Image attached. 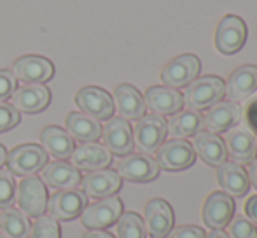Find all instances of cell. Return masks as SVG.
Returning <instances> with one entry per match:
<instances>
[{
    "label": "cell",
    "mask_w": 257,
    "mask_h": 238,
    "mask_svg": "<svg viewBox=\"0 0 257 238\" xmlns=\"http://www.w3.org/2000/svg\"><path fill=\"white\" fill-rule=\"evenodd\" d=\"M226 95V84L217 75L196 77L182 95L184 105L189 110H205L219 103Z\"/></svg>",
    "instance_id": "6da1fadb"
},
{
    "label": "cell",
    "mask_w": 257,
    "mask_h": 238,
    "mask_svg": "<svg viewBox=\"0 0 257 238\" xmlns=\"http://www.w3.org/2000/svg\"><path fill=\"white\" fill-rule=\"evenodd\" d=\"M168 133V123L159 114H144L137 119L135 130H133V144L142 151L144 154H153L159 149Z\"/></svg>",
    "instance_id": "7a4b0ae2"
},
{
    "label": "cell",
    "mask_w": 257,
    "mask_h": 238,
    "mask_svg": "<svg viewBox=\"0 0 257 238\" xmlns=\"http://www.w3.org/2000/svg\"><path fill=\"white\" fill-rule=\"evenodd\" d=\"M6 163L11 174L28 177L44 168V165L48 163V153L37 144H23L7 153Z\"/></svg>",
    "instance_id": "3957f363"
},
{
    "label": "cell",
    "mask_w": 257,
    "mask_h": 238,
    "mask_svg": "<svg viewBox=\"0 0 257 238\" xmlns=\"http://www.w3.org/2000/svg\"><path fill=\"white\" fill-rule=\"evenodd\" d=\"M194 160H196V153H194L191 142L184 139H172L168 142H163L156 151V163H158L159 170L161 168L166 172L186 170V168L193 167Z\"/></svg>",
    "instance_id": "277c9868"
},
{
    "label": "cell",
    "mask_w": 257,
    "mask_h": 238,
    "mask_svg": "<svg viewBox=\"0 0 257 238\" xmlns=\"http://www.w3.org/2000/svg\"><path fill=\"white\" fill-rule=\"evenodd\" d=\"M18 205L28 217H41L48 210V189L37 175H28L18 186Z\"/></svg>",
    "instance_id": "5b68a950"
},
{
    "label": "cell",
    "mask_w": 257,
    "mask_h": 238,
    "mask_svg": "<svg viewBox=\"0 0 257 238\" xmlns=\"http://www.w3.org/2000/svg\"><path fill=\"white\" fill-rule=\"evenodd\" d=\"M247 41V25L236 14H226L215 30V49L220 55H234Z\"/></svg>",
    "instance_id": "8992f818"
},
{
    "label": "cell",
    "mask_w": 257,
    "mask_h": 238,
    "mask_svg": "<svg viewBox=\"0 0 257 238\" xmlns=\"http://www.w3.org/2000/svg\"><path fill=\"white\" fill-rule=\"evenodd\" d=\"M201 61L196 55H180L163 67L161 81L173 89L186 88L200 75Z\"/></svg>",
    "instance_id": "52a82bcc"
},
{
    "label": "cell",
    "mask_w": 257,
    "mask_h": 238,
    "mask_svg": "<svg viewBox=\"0 0 257 238\" xmlns=\"http://www.w3.org/2000/svg\"><path fill=\"white\" fill-rule=\"evenodd\" d=\"M122 214V201L117 196H107L81 212V222L88 229H103L117 222Z\"/></svg>",
    "instance_id": "ba28073f"
},
{
    "label": "cell",
    "mask_w": 257,
    "mask_h": 238,
    "mask_svg": "<svg viewBox=\"0 0 257 238\" xmlns=\"http://www.w3.org/2000/svg\"><path fill=\"white\" fill-rule=\"evenodd\" d=\"M88 207V196L81 189H61L48 200V212L58 221H72Z\"/></svg>",
    "instance_id": "9c48e42d"
},
{
    "label": "cell",
    "mask_w": 257,
    "mask_h": 238,
    "mask_svg": "<svg viewBox=\"0 0 257 238\" xmlns=\"http://www.w3.org/2000/svg\"><path fill=\"white\" fill-rule=\"evenodd\" d=\"M75 103L82 112L98 119V121L110 119L115 110L112 96L98 86H86V88L79 89L75 95Z\"/></svg>",
    "instance_id": "30bf717a"
},
{
    "label": "cell",
    "mask_w": 257,
    "mask_h": 238,
    "mask_svg": "<svg viewBox=\"0 0 257 238\" xmlns=\"http://www.w3.org/2000/svg\"><path fill=\"white\" fill-rule=\"evenodd\" d=\"M117 174L130 182H151L159 175V167L149 154L130 153L119 160Z\"/></svg>",
    "instance_id": "8fae6325"
},
{
    "label": "cell",
    "mask_w": 257,
    "mask_h": 238,
    "mask_svg": "<svg viewBox=\"0 0 257 238\" xmlns=\"http://www.w3.org/2000/svg\"><path fill=\"white\" fill-rule=\"evenodd\" d=\"M102 139L107 151L115 156H126L133 151V130L130 123L122 117L107 119V125L102 128Z\"/></svg>",
    "instance_id": "7c38bea8"
},
{
    "label": "cell",
    "mask_w": 257,
    "mask_h": 238,
    "mask_svg": "<svg viewBox=\"0 0 257 238\" xmlns=\"http://www.w3.org/2000/svg\"><path fill=\"white\" fill-rule=\"evenodd\" d=\"M226 153L233 163L248 165L257 158V144L255 137L247 128H231L226 132L224 139Z\"/></svg>",
    "instance_id": "4fadbf2b"
},
{
    "label": "cell",
    "mask_w": 257,
    "mask_h": 238,
    "mask_svg": "<svg viewBox=\"0 0 257 238\" xmlns=\"http://www.w3.org/2000/svg\"><path fill=\"white\" fill-rule=\"evenodd\" d=\"M234 210H236V205L234 200L226 194L219 193H210V196L205 200L203 210H201V217H203L205 224L212 229H222L229 224V221L233 219Z\"/></svg>",
    "instance_id": "5bb4252c"
},
{
    "label": "cell",
    "mask_w": 257,
    "mask_h": 238,
    "mask_svg": "<svg viewBox=\"0 0 257 238\" xmlns=\"http://www.w3.org/2000/svg\"><path fill=\"white\" fill-rule=\"evenodd\" d=\"M11 100H13L11 105L18 112L37 114L49 105V102H51V91L48 89V86L39 84V82H32V84H25L21 88H16V91L13 93Z\"/></svg>",
    "instance_id": "9a60e30c"
},
{
    "label": "cell",
    "mask_w": 257,
    "mask_h": 238,
    "mask_svg": "<svg viewBox=\"0 0 257 238\" xmlns=\"http://www.w3.org/2000/svg\"><path fill=\"white\" fill-rule=\"evenodd\" d=\"M13 74H14V77L27 82V84H32V82L44 84L46 81L53 79L54 65L48 58H44V56L27 55L14 61Z\"/></svg>",
    "instance_id": "2e32d148"
},
{
    "label": "cell",
    "mask_w": 257,
    "mask_h": 238,
    "mask_svg": "<svg viewBox=\"0 0 257 238\" xmlns=\"http://www.w3.org/2000/svg\"><path fill=\"white\" fill-rule=\"evenodd\" d=\"M241 119V107L236 102H222L212 105L206 110L203 117V126L206 132L212 133H226L227 130L234 128Z\"/></svg>",
    "instance_id": "e0dca14e"
},
{
    "label": "cell",
    "mask_w": 257,
    "mask_h": 238,
    "mask_svg": "<svg viewBox=\"0 0 257 238\" xmlns=\"http://www.w3.org/2000/svg\"><path fill=\"white\" fill-rule=\"evenodd\" d=\"M146 231L154 238H165L173 229V210L168 201L154 198L146 205Z\"/></svg>",
    "instance_id": "ac0fdd59"
},
{
    "label": "cell",
    "mask_w": 257,
    "mask_h": 238,
    "mask_svg": "<svg viewBox=\"0 0 257 238\" xmlns=\"http://www.w3.org/2000/svg\"><path fill=\"white\" fill-rule=\"evenodd\" d=\"M217 182L224 193L229 194L231 198L245 196L250 189L247 170L233 161H224L222 165L217 167Z\"/></svg>",
    "instance_id": "d6986e66"
},
{
    "label": "cell",
    "mask_w": 257,
    "mask_h": 238,
    "mask_svg": "<svg viewBox=\"0 0 257 238\" xmlns=\"http://www.w3.org/2000/svg\"><path fill=\"white\" fill-rule=\"evenodd\" d=\"M144 102L146 107L153 110V114H159V116L175 114L184 107L182 93L168 86H151L144 95Z\"/></svg>",
    "instance_id": "ffe728a7"
},
{
    "label": "cell",
    "mask_w": 257,
    "mask_h": 238,
    "mask_svg": "<svg viewBox=\"0 0 257 238\" xmlns=\"http://www.w3.org/2000/svg\"><path fill=\"white\" fill-rule=\"evenodd\" d=\"M70 158H72V165L77 170H86V172H95V170L107 168L112 161V154L107 151V147L100 146L96 142L81 144V146L72 151Z\"/></svg>",
    "instance_id": "44dd1931"
},
{
    "label": "cell",
    "mask_w": 257,
    "mask_h": 238,
    "mask_svg": "<svg viewBox=\"0 0 257 238\" xmlns=\"http://www.w3.org/2000/svg\"><path fill=\"white\" fill-rule=\"evenodd\" d=\"M42 182L54 189H75L81 184V172L74 165L67 163L63 160H56L53 163H46L44 168L41 170Z\"/></svg>",
    "instance_id": "7402d4cb"
},
{
    "label": "cell",
    "mask_w": 257,
    "mask_h": 238,
    "mask_svg": "<svg viewBox=\"0 0 257 238\" xmlns=\"http://www.w3.org/2000/svg\"><path fill=\"white\" fill-rule=\"evenodd\" d=\"M114 107L119 117L126 121H137L146 114V102L140 91L132 84H119L114 89Z\"/></svg>",
    "instance_id": "603a6c76"
},
{
    "label": "cell",
    "mask_w": 257,
    "mask_h": 238,
    "mask_svg": "<svg viewBox=\"0 0 257 238\" xmlns=\"http://www.w3.org/2000/svg\"><path fill=\"white\" fill-rule=\"evenodd\" d=\"M81 184L86 196L107 198L114 196L121 189V177H119V174L115 170L102 168V170H95L91 174H88L81 180Z\"/></svg>",
    "instance_id": "cb8c5ba5"
},
{
    "label": "cell",
    "mask_w": 257,
    "mask_h": 238,
    "mask_svg": "<svg viewBox=\"0 0 257 238\" xmlns=\"http://www.w3.org/2000/svg\"><path fill=\"white\" fill-rule=\"evenodd\" d=\"M226 95L229 96L231 102H241L247 100L248 96L257 89V67L255 65H243L231 72L227 77Z\"/></svg>",
    "instance_id": "d4e9b609"
},
{
    "label": "cell",
    "mask_w": 257,
    "mask_h": 238,
    "mask_svg": "<svg viewBox=\"0 0 257 238\" xmlns=\"http://www.w3.org/2000/svg\"><path fill=\"white\" fill-rule=\"evenodd\" d=\"M193 149L210 167H219L227 158L224 140L217 133L206 132V130H201V132H198L194 135Z\"/></svg>",
    "instance_id": "484cf974"
},
{
    "label": "cell",
    "mask_w": 257,
    "mask_h": 238,
    "mask_svg": "<svg viewBox=\"0 0 257 238\" xmlns=\"http://www.w3.org/2000/svg\"><path fill=\"white\" fill-rule=\"evenodd\" d=\"M41 144L42 149L56 160H67V158H70L72 151L75 149L74 139L68 135L67 130L54 125L46 126L41 132Z\"/></svg>",
    "instance_id": "4316f807"
},
{
    "label": "cell",
    "mask_w": 257,
    "mask_h": 238,
    "mask_svg": "<svg viewBox=\"0 0 257 238\" xmlns=\"http://www.w3.org/2000/svg\"><path fill=\"white\" fill-rule=\"evenodd\" d=\"M67 126V133L74 140L86 144V142H96L102 137V126L100 121L88 114L81 112H70L65 121Z\"/></svg>",
    "instance_id": "83f0119b"
},
{
    "label": "cell",
    "mask_w": 257,
    "mask_h": 238,
    "mask_svg": "<svg viewBox=\"0 0 257 238\" xmlns=\"http://www.w3.org/2000/svg\"><path fill=\"white\" fill-rule=\"evenodd\" d=\"M166 123H168V133L173 139L194 137L203 130V116L198 110H179L172 114V119Z\"/></svg>",
    "instance_id": "f1b7e54d"
},
{
    "label": "cell",
    "mask_w": 257,
    "mask_h": 238,
    "mask_svg": "<svg viewBox=\"0 0 257 238\" xmlns=\"http://www.w3.org/2000/svg\"><path fill=\"white\" fill-rule=\"evenodd\" d=\"M0 229L7 238H28L30 235L28 215L14 208H6L0 214Z\"/></svg>",
    "instance_id": "f546056e"
},
{
    "label": "cell",
    "mask_w": 257,
    "mask_h": 238,
    "mask_svg": "<svg viewBox=\"0 0 257 238\" xmlns=\"http://www.w3.org/2000/svg\"><path fill=\"white\" fill-rule=\"evenodd\" d=\"M146 224L142 217L135 212L121 214L117 219V236L119 238H146Z\"/></svg>",
    "instance_id": "4dcf8cb0"
},
{
    "label": "cell",
    "mask_w": 257,
    "mask_h": 238,
    "mask_svg": "<svg viewBox=\"0 0 257 238\" xmlns=\"http://www.w3.org/2000/svg\"><path fill=\"white\" fill-rule=\"evenodd\" d=\"M30 238H61V229L51 215H41L30 228Z\"/></svg>",
    "instance_id": "1f68e13d"
},
{
    "label": "cell",
    "mask_w": 257,
    "mask_h": 238,
    "mask_svg": "<svg viewBox=\"0 0 257 238\" xmlns=\"http://www.w3.org/2000/svg\"><path fill=\"white\" fill-rule=\"evenodd\" d=\"M16 201V182L9 170L0 168V208H11Z\"/></svg>",
    "instance_id": "d6a6232c"
},
{
    "label": "cell",
    "mask_w": 257,
    "mask_h": 238,
    "mask_svg": "<svg viewBox=\"0 0 257 238\" xmlns=\"http://www.w3.org/2000/svg\"><path fill=\"white\" fill-rule=\"evenodd\" d=\"M229 238H257V228L245 217H234L227 224Z\"/></svg>",
    "instance_id": "836d02e7"
},
{
    "label": "cell",
    "mask_w": 257,
    "mask_h": 238,
    "mask_svg": "<svg viewBox=\"0 0 257 238\" xmlns=\"http://www.w3.org/2000/svg\"><path fill=\"white\" fill-rule=\"evenodd\" d=\"M18 125H20V112L11 103H0V133L9 132Z\"/></svg>",
    "instance_id": "e575fe53"
},
{
    "label": "cell",
    "mask_w": 257,
    "mask_h": 238,
    "mask_svg": "<svg viewBox=\"0 0 257 238\" xmlns=\"http://www.w3.org/2000/svg\"><path fill=\"white\" fill-rule=\"evenodd\" d=\"M14 91H16V77L13 70L2 68L0 70V103L9 100Z\"/></svg>",
    "instance_id": "d590c367"
},
{
    "label": "cell",
    "mask_w": 257,
    "mask_h": 238,
    "mask_svg": "<svg viewBox=\"0 0 257 238\" xmlns=\"http://www.w3.org/2000/svg\"><path fill=\"white\" fill-rule=\"evenodd\" d=\"M205 229L200 226L194 224H186V226H179V228L172 229L168 233V238H205Z\"/></svg>",
    "instance_id": "8d00e7d4"
},
{
    "label": "cell",
    "mask_w": 257,
    "mask_h": 238,
    "mask_svg": "<svg viewBox=\"0 0 257 238\" xmlns=\"http://www.w3.org/2000/svg\"><path fill=\"white\" fill-rule=\"evenodd\" d=\"M245 121H247L248 128L257 133V96L252 98L245 107Z\"/></svg>",
    "instance_id": "74e56055"
},
{
    "label": "cell",
    "mask_w": 257,
    "mask_h": 238,
    "mask_svg": "<svg viewBox=\"0 0 257 238\" xmlns=\"http://www.w3.org/2000/svg\"><path fill=\"white\" fill-rule=\"evenodd\" d=\"M245 212H247V217L257 224V194H254V196H250L247 200V203H245Z\"/></svg>",
    "instance_id": "f35d334b"
},
{
    "label": "cell",
    "mask_w": 257,
    "mask_h": 238,
    "mask_svg": "<svg viewBox=\"0 0 257 238\" xmlns=\"http://www.w3.org/2000/svg\"><path fill=\"white\" fill-rule=\"evenodd\" d=\"M248 165H250V167H248V180H250V184L257 189V158Z\"/></svg>",
    "instance_id": "ab89813d"
},
{
    "label": "cell",
    "mask_w": 257,
    "mask_h": 238,
    "mask_svg": "<svg viewBox=\"0 0 257 238\" xmlns=\"http://www.w3.org/2000/svg\"><path fill=\"white\" fill-rule=\"evenodd\" d=\"M82 238H114V236L107 231H102V229H91V231H88Z\"/></svg>",
    "instance_id": "60d3db41"
},
{
    "label": "cell",
    "mask_w": 257,
    "mask_h": 238,
    "mask_svg": "<svg viewBox=\"0 0 257 238\" xmlns=\"http://www.w3.org/2000/svg\"><path fill=\"white\" fill-rule=\"evenodd\" d=\"M205 238H229V236H227V233H224L222 229H212Z\"/></svg>",
    "instance_id": "b9f144b4"
},
{
    "label": "cell",
    "mask_w": 257,
    "mask_h": 238,
    "mask_svg": "<svg viewBox=\"0 0 257 238\" xmlns=\"http://www.w3.org/2000/svg\"><path fill=\"white\" fill-rule=\"evenodd\" d=\"M6 160H7V149L0 144V168L6 165Z\"/></svg>",
    "instance_id": "7bdbcfd3"
},
{
    "label": "cell",
    "mask_w": 257,
    "mask_h": 238,
    "mask_svg": "<svg viewBox=\"0 0 257 238\" xmlns=\"http://www.w3.org/2000/svg\"><path fill=\"white\" fill-rule=\"evenodd\" d=\"M0 238H7L6 235H4V233H0Z\"/></svg>",
    "instance_id": "ee69618b"
},
{
    "label": "cell",
    "mask_w": 257,
    "mask_h": 238,
    "mask_svg": "<svg viewBox=\"0 0 257 238\" xmlns=\"http://www.w3.org/2000/svg\"><path fill=\"white\" fill-rule=\"evenodd\" d=\"M255 144H257V133H255Z\"/></svg>",
    "instance_id": "f6af8a7d"
}]
</instances>
